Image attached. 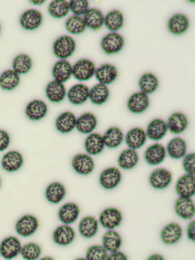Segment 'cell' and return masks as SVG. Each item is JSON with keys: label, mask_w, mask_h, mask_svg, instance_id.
Instances as JSON below:
<instances>
[{"label": "cell", "mask_w": 195, "mask_h": 260, "mask_svg": "<svg viewBox=\"0 0 195 260\" xmlns=\"http://www.w3.org/2000/svg\"><path fill=\"white\" fill-rule=\"evenodd\" d=\"M75 49V41L73 38L67 35L62 36L58 38L53 46L55 55L61 60L71 56Z\"/></svg>", "instance_id": "cell-1"}, {"label": "cell", "mask_w": 195, "mask_h": 260, "mask_svg": "<svg viewBox=\"0 0 195 260\" xmlns=\"http://www.w3.org/2000/svg\"><path fill=\"white\" fill-rule=\"evenodd\" d=\"M94 63L88 59L77 61L72 67V75L79 81H87L91 79L95 73Z\"/></svg>", "instance_id": "cell-2"}, {"label": "cell", "mask_w": 195, "mask_h": 260, "mask_svg": "<svg viewBox=\"0 0 195 260\" xmlns=\"http://www.w3.org/2000/svg\"><path fill=\"white\" fill-rule=\"evenodd\" d=\"M124 40L119 34L113 32L104 36L101 40L100 45L103 52L108 55L116 54L122 49Z\"/></svg>", "instance_id": "cell-3"}, {"label": "cell", "mask_w": 195, "mask_h": 260, "mask_svg": "<svg viewBox=\"0 0 195 260\" xmlns=\"http://www.w3.org/2000/svg\"><path fill=\"white\" fill-rule=\"evenodd\" d=\"M39 226V221L35 216L25 215L17 220L15 225V229L19 235L27 237L34 234Z\"/></svg>", "instance_id": "cell-4"}, {"label": "cell", "mask_w": 195, "mask_h": 260, "mask_svg": "<svg viewBox=\"0 0 195 260\" xmlns=\"http://www.w3.org/2000/svg\"><path fill=\"white\" fill-rule=\"evenodd\" d=\"M122 174L118 168L116 167L107 168L103 170L99 176L100 185L106 190L116 188L120 182Z\"/></svg>", "instance_id": "cell-5"}, {"label": "cell", "mask_w": 195, "mask_h": 260, "mask_svg": "<svg viewBox=\"0 0 195 260\" xmlns=\"http://www.w3.org/2000/svg\"><path fill=\"white\" fill-rule=\"evenodd\" d=\"M149 105L150 100L148 95L141 91L133 93L127 102L128 110L136 114L144 112L148 108Z\"/></svg>", "instance_id": "cell-6"}, {"label": "cell", "mask_w": 195, "mask_h": 260, "mask_svg": "<svg viewBox=\"0 0 195 260\" xmlns=\"http://www.w3.org/2000/svg\"><path fill=\"white\" fill-rule=\"evenodd\" d=\"M72 166L75 171L81 175H87L91 173L95 167L92 158L87 154L76 155L72 159Z\"/></svg>", "instance_id": "cell-7"}, {"label": "cell", "mask_w": 195, "mask_h": 260, "mask_svg": "<svg viewBox=\"0 0 195 260\" xmlns=\"http://www.w3.org/2000/svg\"><path fill=\"white\" fill-rule=\"evenodd\" d=\"M99 219L100 223L104 228L113 230L121 224L122 215L117 208H108L101 212Z\"/></svg>", "instance_id": "cell-8"}, {"label": "cell", "mask_w": 195, "mask_h": 260, "mask_svg": "<svg viewBox=\"0 0 195 260\" xmlns=\"http://www.w3.org/2000/svg\"><path fill=\"white\" fill-rule=\"evenodd\" d=\"M21 245L19 240L14 236L4 239L0 244V254L5 259L11 260L20 252Z\"/></svg>", "instance_id": "cell-9"}, {"label": "cell", "mask_w": 195, "mask_h": 260, "mask_svg": "<svg viewBox=\"0 0 195 260\" xmlns=\"http://www.w3.org/2000/svg\"><path fill=\"white\" fill-rule=\"evenodd\" d=\"M194 175L186 174L180 176L176 185V193L181 197L191 198L195 194Z\"/></svg>", "instance_id": "cell-10"}, {"label": "cell", "mask_w": 195, "mask_h": 260, "mask_svg": "<svg viewBox=\"0 0 195 260\" xmlns=\"http://www.w3.org/2000/svg\"><path fill=\"white\" fill-rule=\"evenodd\" d=\"M168 131L166 122L162 119L156 118L149 122L145 132L148 139L156 141L162 140Z\"/></svg>", "instance_id": "cell-11"}, {"label": "cell", "mask_w": 195, "mask_h": 260, "mask_svg": "<svg viewBox=\"0 0 195 260\" xmlns=\"http://www.w3.org/2000/svg\"><path fill=\"white\" fill-rule=\"evenodd\" d=\"M166 156V148L160 143H155L150 145L144 152L145 160L151 165L160 164L165 160Z\"/></svg>", "instance_id": "cell-12"}, {"label": "cell", "mask_w": 195, "mask_h": 260, "mask_svg": "<svg viewBox=\"0 0 195 260\" xmlns=\"http://www.w3.org/2000/svg\"><path fill=\"white\" fill-rule=\"evenodd\" d=\"M172 180L171 172L163 168H157L151 173L149 181L152 187L162 189L168 187Z\"/></svg>", "instance_id": "cell-13"}, {"label": "cell", "mask_w": 195, "mask_h": 260, "mask_svg": "<svg viewBox=\"0 0 195 260\" xmlns=\"http://www.w3.org/2000/svg\"><path fill=\"white\" fill-rule=\"evenodd\" d=\"M147 138L145 131L138 127L130 129L124 137L125 143L128 148L135 150L142 147L145 144Z\"/></svg>", "instance_id": "cell-14"}, {"label": "cell", "mask_w": 195, "mask_h": 260, "mask_svg": "<svg viewBox=\"0 0 195 260\" xmlns=\"http://www.w3.org/2000/svg\"><path fill=\"white\" fill-rule=\"evenodd\" d=\"M166 123L168 130L171 133L179 135L183 133L187 128L189 121L184 113L176 112L169 117Z\"/></svg>", "instance_id": "cell-15"}, {"label": "cell", "mask_w": 195, "mask_h": 260, "mask_svg": "<svg viewBox=\"0 0 195 260\" xmlns=\"http://www.w3.org/2000/svg\"><path fill=\"white\" fill-rule=\"evenodd\" d=\"M182 236V229L177 222H171L165 225L160 232V238L165 244L171 245L178 242Z\"/></svg>", "instance_id": "cell-16"}, {"label": "cell", "mask_w": 195, "mask_h": 260, "mask_svg": "<svg viewBox=\"0 0 195 260\" xmlns=\"http://www.w3.org/2000/svg\"><path fill=\"white\" fill-rule=\"evenodd\" d=\"M42 14L36 9H31L25 11L20 19L21 27L27 30H33L38 28L42 23Z\"/></svg>", "instance_id": "cell-17"}, {"label": "cell", "mask_w": 195, "mask_h": 260, "mask_svg": "<svg viewBox=\"0 0 195 260\" xmlns=\"http://www.w3.org/2000/svg\"><path fill=\"white\" fill-rule=\"evenodd\" d=\"M90 89L85 84L78 83L72 86L67 93V98L74 105H80L89 98Z\"/></svg>", "instance_id": "cell-18"}, {"label": "cell", "mask_w": 195, "mask_h": 260, "mask_svg": "<svg viewBox=\"0 0 195 260\" xmlns=\"http://www.w3.org/2000/svg\"><path fill=\"white\" fill-rule=\"evenodd\" d=\"M23 163V159L21 154L17 151L12 150L3 155L1 165L4 170L12 172L18 170Z\"/></svg>", "instance_id": "cell-19"}, {"label": "cell", "mask_w": 195, "mask_h": 260, "mask_svg": "<svg viewBox=\"0 0 195 260\" xmlns=\"http://www.w3.org/2000/svg\"><path fill=\"white\" fill-rule=\"evenodd\" d=\"M176 214L181 218L189 220L195 216V204L190 198L180 197L175 204Z\"/></svg>", "instance_id": "cell-20"}, {"label": "cell", "mask_w": 195, "mask_h": 260, "mask_svg": "<svg viewBox=\"0 0 195 260\" xmlns=\"http://www.w3.org/2000/svg\"><path fill=\"white\" fill-rule=\"evenodd\" d=\"M76 233L73 228L68 224L58 226L53 232L52 239L57 244L65 246L72 243Z\"/></svg>", "instance_id": "cell-21"}, {"label": "cell", "mask_w": 195, "mask_h": 260, "mask_svg": "<svg viewBox=\"0 0 195 260\" xmlns=\"http://www.w3.org/2000/svg\"><path fill=\"white\" fill-rule=\"evenodd\" d=\"M95 76L100 83L108 85L117 78L118 72L116 67L111 64L101 65L95 71Z\"/></svg>", "instance_id": "cell-22"}, {"label": "cell", "mask_w": 195, "mask_h": 260, "mask_svg": "<svg viewBox=\"0 0 195 260\" xmlns=\"http://www.w3.org/2000/svg\"><path fill=\"white\" fill-rule=\"evenodd\" d=\"M98 120L92 113L87 112L80 115L76 120V127L77 130L83 134L91 133L97 127Z\"/></svg>", "instance_id": "cell-23"}, {"label": "cell", "mask_w": 195, "mask_h": 260, "mask_svg": "<svg viewBox=\"0 0 195 260\" xmlns=\"http://www.w3.org/2000/svg\"><path fill=\"white\" fill-rule=\"evenodd\" d=\"M166 149L171 158L176 160L180 159L186 155L187 145L183 139L176 137L169 141Z\"/></svg>", "instance_id": "cell-24"}, {"label": "cell", "mask_w": 195, "mask_h": 260, "mask_svg": "<svg viewBox=\"0 0 195 260\" xmlns=\"http://www.w3.org/2000/svg\"><path fill=\"white\" fill-rule=\"evenodd\" d=\"M47 106L40 100H34L30 102L25 108V114L32 120H39L43 119L47 112Z\"/></svg>", "instance_id": "cell-25"}, {"label": "cell", "mask_w": 195, "mask_h": 260, "mask_svg": "<svg viewBox=\"0 0 195 260\" xmlns=\"http://www.w3.org/2000/svg\"><path fill=\"white\" fill-rule=\"evenodd\" d=\"M80 212L78 206L73 202L64 204L59 209L58 217L65 224L74 223L78 219Z\"/></svg>", "instance_id": "cell-26"}, {"label": "cell", "mask_w": 195, "mask_h": 260, "mask_svg": "<svg viewBox=\"0 0 195 260\" xmlns=\"http://www.w3.org/2000/svg\"><path fill=\"white\" fill-rule=\"evenodd\" d=\"M102 137L105 146L109 148L118 147L124 139L123 131L117 126H111L108 128Z\"/></svg>", "instance_id": "cell-27"}, {"label": "cell", "mask_w": 195, "mask_h": 260, "mask_svg": "<svg viewBox=\"0 0 195 260\" xmlns=\"http://www.w3.org/2000/svg\"><path fill=\"white\" fill-rule=\"evenodd\" d=\"M105 147L103 137L98 133H91L85 139L84 148L90 155H97L101 153Z\"/></svg>", "instance_id": "cell-28"}, {"label": "cell", "mask_w": 195, "mask_h": 260, "mask_svg": "<svg viewBox=\"0 0 195 260\" xmlns=\"http://www.w3.org/2000/svg\"><path fill=\"white\" fill-rule=\"evenodd\" d=\"M45 93L48 100L54 103L60 102L64 99L66 95L64 84L55 80L48 83Z\"/></svg>", "instance_id": "cell-29"}, {"label": "cell", "mask_w": 195, "mask_h": 260, "mask_svg": "<svg viewBox=\"0 0 195 260\" xmlns=\"http://www.w3.org/2000/svg\"><path fill=\"white\" fill-rule=\"evenodd\" d=\"M76 117L73 113L70 111L64 112L57 118L56 128L62 134L70 133L76 127Z\"/></svg>", "instance_id": "cell-30"}, {"label": "cell", "mask_w": 195, "mask_h": 260, "mask_svg": "<svg viewBox=\"0 0 195 260\" xmlns=\"http://www.w3.org/2000/svg\"><path fill=\"white\" fill-rule=\"evenodd\" d=\"M189 27V20L184 14L178 13L172 16L168 23V28L170 33L179 35L185 33Z\"/></svg>", "instance_id": "cell-31"}, {"label": "cell", "mask_w": 195, "mask_h": 260, "mask_svg": "<svg viewBox=\"0 0 195 260\" xmlns=\"http://www.w3.org/2000/svg\"><path fill=\"white\" fill-rule=\"evenodd\" d=\"M52 72L55 80L63 83L70 79L72 75V66L68 61L60 60L55 63Z\"/></svg>", "instance_id": "cell-32"}, {"label": "cell", "mask_w": 195, "mask_h": 260, "mask_svg": "<svg viewBox=\"0 0 195 260\" xmlns=\"http://www.w3.org/2000/svg\"><path fill=\"white\" fill-rule=\"evenodd\" d=\"M138 160L139 156L136 150L128 148L120 153L117 163L122 169L130 170L137 165Z\"/></svg>", "instance_id": "cell-33"}, {"label": "cell", "mask_w": 195, "mask_h": 260, "mask_svg": "<svg viewBox=\"0 0 195 260\" xmlns=\"http://www.w3.org/2000/svg\"><path fill=\"white\" fill-rule=\"evenodd\" d=\"M84 20L86 26L93 30L100 29L104 21V17L102 12L95 8L89 9L84 15Z\"/></svg>", "instance_id": "cell-34"}, {"label": "cell", "mask_w": 195, "mask_h": 260, "mask_svg": "<svg viewBox=\"0 0 195 260\" xmlns=\"http://www.w3.org/2000/svg\"><path fill=\"white\" fill-rule=\"evenodd\" d=\"M109 95L110 91L107 86L99 83L91 88L89 98L93 104L100 105L107 101Z\"/></svg>", "instance_id": "cell-35"}, {"label": "cell", "mask_w": 195, "mask_h": 260, "mask_svg": "<svg viewBox=\"0 0 195 260\" xmlns=\"http://www.w3.org/2000/svg\"><path fill=\"white\" fill-rule=\"evenodd\" d=\"M98 230V221L93 216H86L83 218L78 224V231L82 237L91 238L97 234Z\"/></svg>", "instance_id": "cell-36"}, {"label": "cell", "mask_w": 195, "mask_h": 260, "mask_svg": "<svg viewBox=\"0 0 195 260\" xmlns=\"http://www.w3.org/2000/svg\"><path fill=\"white\" fill-rule=\"evenodd\" d=\"M66 190L64 185L59 182L50 183L45 190V197L47 200L54 204H57L64 198Z\"/></svg>", "instance_id": "cell-37"}, {"label": "cell", "mask_w": 195, "mask_h": 260, "mask_svg": "<svg viewBox=\"0 0 195 260\" xmlns=\"http://www.w3.org/2000/svg\"><path fill=\"white\" fill-rule=\"evenodd\" d=\"M159 85L157 78L153 74L148 72L143 74L138 81L141 92L148 95L155 92Z\"/></svg>", "instance_id": "cell-38"}, {"label": "cell", "mask_w": 195, "mask_h": 260, "mask_svg": "<svg viewBox=\"0 0 195 260\" xmlns=\"http://www.w3.org/2000/svg\"><path fill=\"white\" fill-rule=\"evenodd\" d=\"M102 245L110 252L117 251L122 244V239L118 232L113 230L107 231L102 237Z\"/></svg>", "instance_id": "cell-39"}, {"label": "cell", "mask_w": 195, "mask_h": 260, "mask_svg": "<svg viewBox=\"0 0 195 260\" xmlns=\"http://www.w3.org/2000/svg\"><path fill=\"white\" fill-rule=\"evenodd\" d=\"M124 23L122 13L117 10L108 12L104 17V24L109 30L115 32L122 28Z\"/></svg>", "instance_id": "cell-40"}, {"label": "cell", "mask_w": 195, "mask_h": 260, "mask_svg": "<svg viewBox=\"0 0 195 260\" xmlns=\"http://www.w3.org/2000/svg\"><path fill=\"white\" fill-rule=\"evenodd\" d=\"M20 78L13 70H7L0 75V86L5 90L10 91L15 89L19 84Z\"/></svg>", "instance_id": "cell-41"}, {"label": "cell", "mask_w": 195, "mask_h": 260, "mask_svg": "<svg viewBox=\"0 0 195 260\" xmlns=\"http://www.w3.org/2000/svg\"><path fill=\"white\" fill-rule=\"evenodd\" d=\"M69 10V3L65 0H53L48 6V12L50 15L58 19L65 17Z\"/></svg>", "instance_id": "cell-42"}, {"label": "cell", "mask_w": 195, "mask_h": 260, "mask_svg": "<svg viewBox=\"0 0 195 260\" xmlns=\"http://www.w3.org/2000/svg\"><path fill=\"white\" fill-rule=\"evenodd\" d=\"M65 25L68 32L74 35L82 33L86 27L83 18L77 15L69 17L66 20Z\"/></svg>", "instance_id": "cell-43"}, {"label": "cell", "mask_w": 195, "mask_h": 260, "mask_svg": "<svg viewBox=\"0 0 195 260\" xmlns=\"http://www.w3.org/2000/svg\"><path fill=\"white\" fill-rule=\"evenodd\" d=\"M32 62L31 58L26 54L16 56L13 61V70L18 74H24L31 69Z\"/></svg>", "instance_id": "cell-44"}, {"label": "cell", "mask_w": 195, "mask_h": 260, "mask_svg": "<svg viewBox=\"0 0 195 260\" xmlns=\"http://www.w3.org/2000/svg\"><path fill=\"white\" fill-rule=\"evenodd\" d=\"M22 257L27 260H35L41 255V249L40 246L34 242H29L24 245L20 252Z\"/></svg>", "instance_id": "cell-45"}, {"label": "cell", "mask_w": 195, "mask_h": 260, "mask_svg": "<svg viewBox=\"0 0 195 260\" xmlns=\"http://www.w3.org/2000/svg\"><path fill=\"white\" fill-rule=\"evenodd\" d=\"M107 256V251L103 245H92L87 249L86 252V258L88 260H105Z\"/></svg>", "instance_id": "cell-46"}, {"label": "cell", "mask_w": 195, "mask_h": 260, "mask_svg": "<svg viewBox=\"0 0 195 260\" xmlns=\"http://www.w3.org/2000/svg\"><path fill=\"white\" fill-rule=\"evenodd\" d=\"M69 3L70 10L74 15H84L89 9V2L86 0H71Z\"/></svg>", "instance_id": "cell-47"}, {"label": "cell", "mask_w": 195, "mask_h": 260, "mask_svg": "<svg viewBox=\"0 0 195 260\" xmlns=\"http://www.w3.org/2000/svg\"><path fill=\"white\" fill-rule=\"evenodd\" d=\"M182 161V166L187 174L194 175L195 173V154L190 153L185 155Z\"/></svg>", "instance_id": "cell-48"}, {"label": "cell", "mask_w": 195, "mask_h": 260, "mask_svg": "<svg viewBox=\"0 0 195 260\" xmlns=\"http://www.w3.org/2000/svg\"><path fill=\"white\" fill-rule=\"evenodd\" d=\"M10 143L9 134L4 130H0V152L6 150Z\"/></svg>", "instance_id": "cell-49"}, {"label": "cell", "mask_w": 195, "mask_h": 260, "mask_svg": "<svg viewBox=\"0 0 195 260\" xmlns=\"http://www.w3.org/2000/svg\"><path fill=\"white\" fill-rule=\"evenodd\" d=\"M108 255L107 259L108 260H126L127 256L123 252L116 251Z\"/></svg>", "instance_id": "cell-50"}, {"label": "cell", "mask_w": 195, "mask_h": 260, "mask_svg": "<svg viewBox=\"0 0 195 260\" xmlns=\"http://www.w3.org/2000/svg\"><path fill=\"white\" fill-rule=\"evenodd\" d=\"M195 220H193L192 221L190 222L187 228V237L190 240L193 241H195Z\"/></svg>", "instance_id": "cell-51"}, {"label": "cell", "mask_w": 195, "mask_h": 260, "mask_svg": "<svg viewBox=\"0 0 195 260\" xmlns=\"http://www.w3.org/2000/svg\"><path fill=\"white\" fill-rule=\"evenodd\" d=\"M148 259L149 260H163L164 258L159 254H154L151 255Z\"/></svg>", "instance_id": "cell-52"}, {"label": "cell", "mask_w": 195, "mask_h": 260, "mask_svg": "<svg viewBox=\"0 0 195 260\" xmlns=\"http://www.w3.org/2000/svg\"><path fill=\"white\" fill-rule=\"evenodd\" d=\"M45 1H46L44 0H30V2H31V3L34 5H41Z\"/></svg>", "instance_id": "cell-53"}, {"label": "cell", "mask_w": 195, "mask_h": 260, "mask_svg": "<svg viewBox=\"0 0 195 260\" xmlns=\"http://www.w3.org/2000/svg\"><path fill=\"white\" fill-rule=\"evenodd\" d=\"M41 260H52V258H50L49 257H44L43 258H42Z\"/></svg>", "instance_id": "cell-54"}, {"label": "cell", "mask_w": 195, "mask_h": 260, "mask_svg": "<svg viewBox=\"0 0 195 260\" xmlns=\"http://www.w3.org/2000/svg\"><path fill=\"white\" fill-rule=\"evenodd\" d=\"M1 185V180H0V186Z\"/></svg>", "instance_id": "cell-55"}, {"label": "cell", "mask_w": 195, "mask_h": 260, "mask_svg": "<svg viewBox=\"0 0 195 260\" xmlns=\"http://www.w3.org/2000/svg\"><path fill=\"white\" fill-rule=\"evenodd\" d=\"M0 30H1V27H0Z\"/></svg>", "instance_id": "cell-56"}]
</instances>
